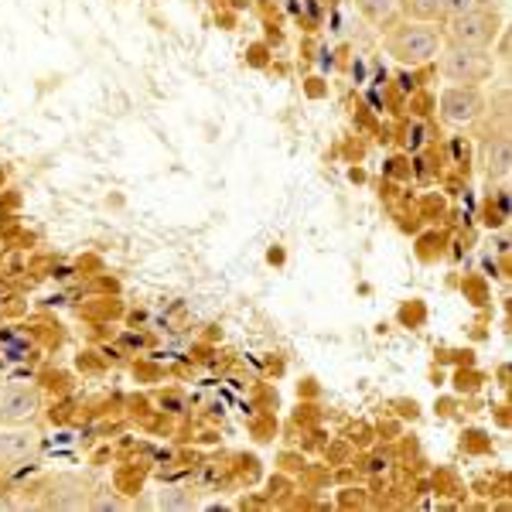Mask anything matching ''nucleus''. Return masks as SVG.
Instances as JSON below:
<instances>
[{
    "instance_id": "obj_1",
    "label": "nucleus",
    "mask_w": 512,
    "mask_h": 512,
    "mask_svg": "<svg viewBox=\"0 0 512 512\" xmlns=\"http://www.w3.org/2000/svg\"><path fill=\"white\" fill-rule=\"evenodd\" d=\"M383 45H386V55H390L396 65L417 69V65H427L441 55L444 31H441V24L396 21V24H390V31H386Z\"/></svg>"
},
{
    "instance_id": "obj_2",
    "label": "nucleus",
    "mask_w": 512,
    "mask_h": 512,
    "mask_svg": "<svg viewBox=\"0 0 512 512\" xmlns=\"http://www.w3.org/2000/svg\"><path fill=\"white\" fill-rule=\"evenodd\" d=\"M437 72L451 82V86H482L495 76L499 62H495L492 48H465V45H448L444 41L441 55H437Z\"/></svg>"
},
{
    "instance_id": "obj_3",
    "label": "nucleus",
    "mask_w": 512,
    "mask_h": 512,
    "mask_svg": "<svg viewBox=\"0 0 512 512\" xmlns=\"http://www.w3.org/2000/svg\"><path fill=\"white\" fill-rule=\"evenodd\" d=\"M444 41L448 45H465V48H495V41L506 28H502V14L499 11H482V7H472V11L458 14L451 21H441Z\"/></svg>"
},
{
    "instance_id": "obj_4",
    "label": "nucleus",
    "mask_w": 512,
    "mask_h": 512,
    "mask_svg": "<svg viewBox=\"0 0 512 512\" xmlns=\"http://www.w3.org/2000/svg\"><path fill=\"white\" fill-rule=\"evenodd\" d=\"M485 89L482 86H444L441 96H437V117L448 127H472L485 117Z\"/></svg>"
},
{
    "instance_id": "obj_5",
    "label": "nucleus",
    "mask_w": 512,
    "mask_h": 512,
    "mask_svg": "<svg viewBox=\"0 0 512 512\" xmlns=\"http://www.w3.org/2000/svg\"><path fill=\"white\" fill-rule=\"evenodd\" d=\"M38 410H41L38 386L14 383V386H7V390H0V427L28 424Z\"/></svg>"
},
{
    "instance_id": "obj_6",
    "label": "nucleus",
    "mask_w": 512,
    "mask_h": 512,
    "mask_svg": "<svg viewBox=\"0 0 512 512\" xmlns=\"http://www.w3.org/2000/svg\"><path fill=\"white\" fill-rule=\"evenodd\" d=\"M482 168H485V181L489 185H506L509 171H512V144L509 134L499 130V134H489L482 147Z\"/></svg>"
},
{
    "instance_id": "obj_7",
    "label": "nucleus",
    "mask_w": 512,
    "mask_h": 512,
    "mask_svg": "<svg viewBox=\"0 0 512 512\" xmlns=\"http://www.w3.org/2000/svg\"><path fill=\"white\" fill-rule=\"evenodd\" d=\"M38 451V434L31 427H0V465H18Z\"/></svg>"
},
{
    "instance_id": "obj_8",
    "label": "nucleus",
    "mask_w": 512,
    "mask_h": 512,
    "mask_svg": "<svg viewBox=\"0 0 512 512\" xmlns=\"http://www.w3.org/2000/svg\"><path fill=\"white\" fill-rule=\"evenodd\" d=\"M396 18L441 24V0H396Z\"/></svg>"
},
{
    "instance_id": "obj_9",
    "label": "nucleus",
    "mask_w": 512,
    "mask_h": 512,
    "mask_svg": "<svg viewBox=\"0 0 512 512\" xmlns=\"http://www.w3.org/2000/svg\"><path fill=\"white\" fill-rule=\"evenodd\" d=\"M359 14L376 28H390L396 21V0H355Z\"/></svg>"
},
{
    "instance_id": "obj_10",
    "label": "nucleus",
    "mask_w": 512,
    "mask_h": 512,
    "mask_svg": "<svg viewBox=\"0 0 512 512\" xmlns=\"http://www.w3.org/2000/svg\"><path fill=\"white\" fill-rule=\"evenodd\" d=\"M472 0H441V21H451V18H458V14H465V11H472Z\"/></svg>"
},
{
    "instance_id": "obj_11",
    "label": "nucleus",
    "mask_w": 512,
    "mask_h": 512,
    "mask_svg": "<svg viewBox=\"0 0 512 512\" xmlns=\"http://www.w3.org/2000/svg\"><path fill=\"white\" fill-rule=\"evenodd\" d=\"M89 509H96V512H106V509H110V512H123V509H127V502L117 499V495H96V499L89 502Z\"/></svg>"
},
{
    "instance_id": "obj_12",
    "label": "nucleus",
    "mask_w": 512,
    "mask_h": 512,
    "mask_svg": "<svg viewBox=\"0 0 512 512\" xmlns=\"http://www.w3.org/2000/svg\"><path fill=\"white\" fill-rule=\"evenodd\" d=\"M171 495H161V506L164 509H178V506H188V499H181L178 489H168Z\"/></svg>"
},
{
    "instance_id": "obj_13",
    "label": "nucleus",
    "mask_w": 512,
    "mask_h": 512,
    "mask_svg": "<svg viewBox=\"0 0 512 512\" xmlns=\"http://www.w3.org/2000/svg\"><path fill=\"white\" fill-rule=\"evenodd\" d=\"M475 7H482V11H506V0H472Z\"/></svg>"
}]
</instances>
